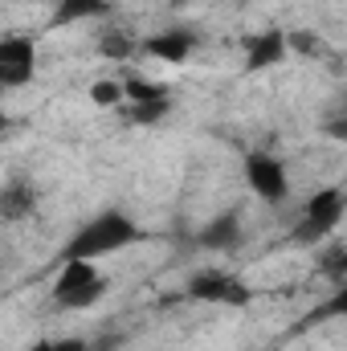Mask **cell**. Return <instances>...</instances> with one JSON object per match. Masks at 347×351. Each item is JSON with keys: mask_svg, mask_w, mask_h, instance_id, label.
Wrapping results in <instances>:
<instances>
[{"mask_svg": "<svg viewBox=\"0 0 347 351\" xmlns=\"http://www.w3.org/2000/svg\"><path fill=\"white\" fill-rule=\"evenodd\" d=\"M143 233H139V225L123 213V208H106V213H98V217H90L86 225L66 241V250H62V262H98V258H106V254H119V250H127V245H135Z\"/></svg>", "mask_w": 347, "mask_h": 351, "instance_id": "6da1fadb", "label": "cell"}, {"mask_svg": "<svg viewBox=\"0 0 347 351\" xmlns=\"http://www.w3.org/2000/svg\"><path fill=\"white\" fill-rule=\"evenodd\" d=\"M344 188L339 184H331V188H319L307 204H302V221H298V229H294V245H319V241H327L335 229H339V221H344Z\"/></svg>", "mask_w": 347, "mask_h": 351, "instance_id": "7a4b0ae2", "label": "cell"}, {"mask_svg": "<svg viewBox=\"0 0 347 351\" xmlns=\"http://www.w3.org/2000/svg\"><path fill=\"white\" fill-rule=\"evenodd\" d=\"M184 294L204 306H250L254 302V286L229 269H196L188 278Z\"/></svg>", "mask_w": 347, "mask_h": 351, "instance_id": "3957f363", "label": "cell"}, {"mask_svg": "<svg viewBox=\"0 0 347 351\" xmlns=\"http://www.w3.org/2000/svg\"><path fill=\"white\" fill-rule=\"evenodd\" d=\"M37 74V41L29 33H0V90H21Z\"/></svg>", "mask_w": 347, "mask_h": 351, "instance_id": "277c9868", "label": "cell"}, {"mask_svg": "<svg viewBox=\"0 0 347 351\" xmlns=\"http://www.w3.org/2000/svg\"><path fill=\"white\" fill-rule=\"evenodd\" d=\"M246 184L250 192L265 200V204H282L290 196V176H286V164L270 152H250L246 156Z\"/></svg>", "mask_w": 347, "mask_h": 351, "instance_id": "5b68a950", "label": "cell"}, {"mask_svg": "<svg viewBox=\"0 0 347 351\" xmlns=\"http://www.w3.org/2000/svg\"><path fill=\"white\" fill-rule=\"evenodd\" d=\"M196 49V33L192 29H164V33H152L143 41V53L156 58V62H168V66H184Z\"/></svg>", "mask_w": 347, "mask_h": 351, "instance_id": "8992f818", "label": "cell"}, {"mask_svg": "<svg viewBox=\"0 0 347 351\" xmlns=\"http://www.w3.org/2000/svg\"><path fill=\"white\" fill-rule=\"evenodd\" d=\"M286 58H290V49H286V33H282V29H265V33H258V37L246 41V70H250V74L274 70V66H282Z\"/></svg>", "mask_w": 347, "mask_h": 351, "instance_id": "52a82bcc", "label": "cell"}, {"mask_svg": "<svg viewBox=\"0 0 347 351\" xmlns=\"http://www.w3.org/2000/svg\"><path fill=\"white\" fill-rule=\"evenodd\" d=\"M41 208V192L29 176H16L0 188V217L4 221H29Z\"/></svg>", "mask_w": 347, "mask_h": 351, "instance_id": "ba28073f", "label": "cell"}, {"mask_svg": "<svg viewBox=\"0 0 347 351\" xmlns=\"http://www.w3.org/2000/svg\"><path fill=\"white\" fill-rule=\"evenodd\" d=\"M196 241H200L204 250H237V241H241V217H237V213L213 217V221L200 229Z\"/></svg>", "mask_w": 347, "mask_h": 351, "instance_id": "9c48e42d", "label": "cell"}, {"mask_svg": "<svg viewBox=\"0 0 347 351\" xmlns=\"http://www.w3.org/2000/svg\"><path fill=\"white\" fill-rule=\"evenodd\" d=\"M106 12H110V0H53L49 25H53V29H66V25L94 21V16H106Z\"/></svg>", "mask_w": 347, "mask_h": 351, "instance_id": "30bf717a", "label": "cell"}, {"mask_svg": "<svg viewBox=\"0 0 347 351\" xmlns=\"http://www.w3.org/2000/svg\"><path fill=\"white\" fill-rule=\"evenodd\" d=\"M98 278V265L94 262H62V274L53 278V298H66V294H74V290H82Z\"/></svg>", "mask_w": 347, "mask_h": 351, "instance_id": "8fae6325", "label": "cell"}, {"mask_svg": "<svg viewBox=\"0 0 347 351\" xmlns=\"http://www.w3.org/2000/svg\"><path fill=\"white\" fill-rule=\"evenodd\" d=\"M123 82V102L127 106H139V102H164V98H172L164 82H147L143 74H127V78H119Z\"/></svg>", "mask_w": 347, "mask_h": 351, "instance_id": "7c38bea8", "label": "cell"}, {"mask_svg": "<svg viewBox=\"0 0 347 351\" xmlns=\"http://www.w3.org/2000/svg\"><path fill=\"white\" fill-rule=\"evenodd\" d=\"M106 286H110V282H106V278L98 274V278H94L90 286L74 290V294H66V298H53V302H58V311H86V306H94V302H98V298L106 294Z\"/></svg>", "mask_w": 347, "mask_h": 351, "instance_id": "4fadbf2b", "label": "cell"}, {"mask_svg": "<svg viewBox=\"0 0 347 351\" xmlns=\"http://www.w3.org/2000/svg\"><path fill=\"white\" fill-rule=\"evenodd\" d=\"M98 53H102V58H110V62H127V58L135 53V37H131V33H123V29H110V33H102Z\"/></svg>", "mask_w": 347, "mask_h": 351, "instance_id": "5bb4252c", "label": "cell"}, {"mask_svg": "<svg viewBox=\"0 0 347 351\" xmlns=\"http://www.w3.org/2000/svg\"><path fill=\"white\" fill-rule=\"evenodd\" d=\"M123 114H127V123H139V127H147V123H160V119H168V110H172V98H164V102H139V106H119Z\"/></svg>", "mask_w": 347, "mask_h": 351, "instance_id": "9a60e30c", "label": "cell"}, {"mask_svg": "<svg viewBox=\"0 0 347 351\" xmlns=\"http://www.w3.org/2000/svg\"><path fill=\"white\" fill-rule=\"evenodd\" d=\"M90 102L102 106V110H119V106H123V82H119V78H98V82H90Z\"/></svg>", "mask_w": 347, "mask_h": 351, "instance_id": "2e32d148", "label": "cell"}, {"mask_svg": "<svg viewBox=\"0 0 347 351\" xmlns=\"http://www.w3.org/2000/svg\"><path fill=\"white\" fill-rule=\"evenodd\" d=\"M319 262H323V269H327V274L339 282V278L347 274V250H344V241H331V245L319 254Z\"/></svg>", "mask_w": 347, "mask_h": 351, "instance_id": "e0dca14e", "label": "cell"}, {"mask_svg": "<svg viewBox=\"0 0 347 351\" xmlns=\"http://www.w3.org/2000/svg\"><path fill=\"white\" fill-rule=\"evenodd\" d=\"M286 49L302 53V58H319L323 53V37H315V33H286Z\"/></svg>", "mask_w": 347, "mask_h": 351, "instance_id": "ac0fdd59", "label": "cell"}, {"mask_svg": "<svg viewBox=\"0 0 347 351\" xmlns=\"http://www.w3.org/2000/svg\"><path fill=\"white\" fill-rule=\"evenodd\" d=\"M53 351H90V343L82 335H66V339H53Z\"/></svg>", "mask_w": 347, "mask_h": 351, "instance_id": "d6986e66", "label": "cell"}, {"mask_svg": "<svg viewBox=\"0 0 347 351\" xmlns=\"http://www.w3.org/2000/svg\"><path fill=\"white\" fill-rule=\"evenodd\" d=\"M29 351H53V339H33Z\"/></svg>", "mask_w": 347, "mask_h": 351, "instance_id": "ffe728a7", "label": "cell"}, {"mask_svg": "<svg viewBox=\"0 0 347 351\" xmlns=\"http://www.w3.org/2000/svg\"><path fill=\"white\" fill-rule=\"evenodd\" d=\"M4 131H8V114L0 110V135H4Z\"/></svg>", "mask_w": 347, "mask_h": 351, "instance_id": "44dd1931", "label": "cell"}, {"mask_svg": "<svg viewBox=\"0 0 347 351\" xmlns=\"http://www.w3.org/2000/svg\"><path fill=\"white\" fill-rule=\"evenodd\" d=\"M0 160H4V147H0Z\"/></svg>", "mask_w": 347, "mask_h": 351, "instance_id": "7402d4cb", "label": "cell"}]
</instances>
